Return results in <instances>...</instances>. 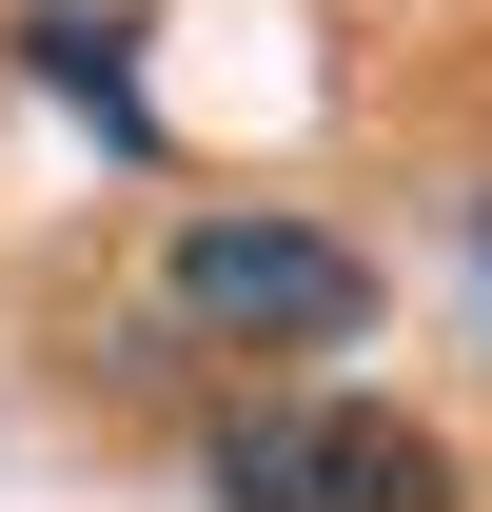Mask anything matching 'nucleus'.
<instances>
[{
	"instance_id": "f03ea898",
	"label": "nucleus",
	"mask_w": 492,
	"mask_h": 512,
	"mask_svg": "<svg viewBox=\"0 0 492 512\" xmlns=\"http://www.w3.org/2000/svg\"><path fill=\"white\" fill-rule=\"evenodd\" d=\"M158 296H178V335H217V355H335V335L374 316V256L315 237V217H197Z\"/></svg>"
},
{
	"instance_id": "7ed1b4c3",
	"label": "nucleus",
	"mask_w": 492,
	"mask_h": 512,
	"mask_svg": "<svg viewBox=\"0 0 492 512\" xmlns=\"http://www.w3.org/2000/svg\"><path fill=\"white\" fill-rule=\"evenodd\" d=\"M20 60H40V99H79V119L119 138V158H158V99H138V20H119V0H40Z\"/></svg>"
},
{
	"instance_id": "f257e3e1",
	"label": "nucleus",
	"mask_w": 492,
	"mask_h": 512,
	"mask_svg": "<svg viewBox=\"0 0 492 512\" xmlns=\"http://www.w3.org/2000/svg\"><path fill=\"white\" fill-rule=\"evenodd\" d=\"M217 512H453V453L374 394H276L217 414Z\"/></svg>"
},
{
	"instance_id": "20e7f679",
	"label": "nucleus",
	"mask_w": 492,
	"mask_h": 512,
	"mask_svg": "<svg viewBox=\"0 0 492 512\" xmlns=\"http://www.w3.org/2000/svg\"><path fill=\"white\" fill-rule=\"evenodd\" d=\"M473 276H492V197H473Z\"/></svg>"
}]
</instances>
